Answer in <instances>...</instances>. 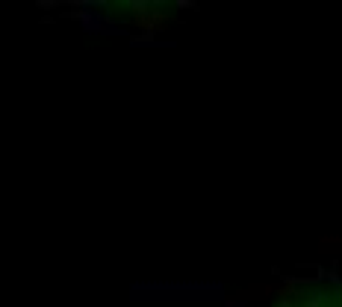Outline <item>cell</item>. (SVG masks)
<instances>
[{"mask_svg": "<svg viewBox=\"0 0 342 307\" xmlns=\"http://www.w3.org/2000/svg\"><path fill=\"white\" fill-rule=\"evenodd\" d=\"M136 301H224V286L218 281H136L130 286Z\"/></svg>", "mask_w": 342, "mask_h": 307, "instance_id": "cell-1", "label": "cell"}, {"mask_svg": "<svg viewBox=\"0 0 342 307\" xmlns=\"http://www.w3.org/2000/svg\"><path fill=\"white\" fill-rule=\"evenodd\" d=\"M62 18H74L86 33H115L112 21L106 18V12H92V9H68L62 12Z\"/></svg>", "mask_w": 342, "mask_h": 307, "instance_id": "cell-2", "label": "cell"}, {"mask_svg": "<svg viewBox=\"0 0 342 307\" xmlns=\"http://www.w3.org/2000/svg\"><path fill=\"white\" fill-rule=\"evenodd\" d=\"M171 21V15H165V12H142V15H133V24L142 27V33H159L165 30V24Z\"/></svg>", "mask_w": 342, "mask_h": 307, "instance_id": "cell-3", "label": "cell"}, {"mask_svg": "<svg viewBox=\"0 0 342 307\" xmlns=\"http://www.w3.org/2000/svg\"><path fill=\"white\" fill-rule=\"evenodd\" d=\"M130 45H133V47H139V45H159V39H156L153 33H142V35H133V39H130Z\"/></svg>", "mask_w": 342, "mask_h": 307, "instance_id": "cell-4", "label": "cell"}, {"mask_svg": "<svg viewBox=\"0 0 342 307\" xmlns=\"http://www.w3.org/2000/svg\"><path fill=\"white\" fill-rule=\"evenodd\" d=\"M127 6H130L133 12H136V15H142V12H151V9H153V3H148V0H130Z\"/></svg>", "mask_w": 342, "mask_h": 307, "instance_id": "cell-5", "label": "cell"}, {"mask_svg": "<svg viewBox=\"0 0 342 307\" xmlns=\"http://www.w3.org/2000/svg\"><path fill=\"white\" fill-rule=\"evenodd\" d=\"M318 245H321V251H330V245H342V239L339 236H321Z\"/></svg>", "mask_w": 342, "mask_h": 307, "instance_id": "cell-6", "label": "cell"}, {"mask_svg": "<svg viewBox=\"0 0 342 307\" xmlns=\"http://www.w3.org/2000/svg\"><path fill=\"white\" fill-rule=\"evenodd\" d=\"M325 281H330L336 290L342 286V278H339V272H336V269H328V272H325Z\"/></svg>", "mask_w": 342, "mask_h": 307, "instance_id": "cell-7", "label": "cell"}, {"mask_svg": "<svg viewBox=\"0 0 342 307\" xmlns=\"http://www.w3.org/2000/svg\"><path fill=\"white\" fill-rule=\"evenodd\" d=\"M224 307H245V298H224Z\"/></svg>", "mask_w": 342, "mask_h": 307, "instance_id": "cell-8", "label": "cell"}, {"mask_svg": "<svg viewBox=\"0 0 342 307\" xmlns=\"http://www.w3.org/2000/svg\"><path fill=\"white\" fill-rule=\"evenodd\" d=\"M56 6H62L59 0H38V9H56Z\"/></svg>", "mask_w": 342, "mask_h": 307, "instance_id": "cell-9", "label": "cell"}, {"mask_svg": "<svg viewBox=\"0 0 342 307\" xmlns=\"http://www.w3.org/2000/svg\"><path fill=\"white\" fill-rule=\"evenodd\" d=\"M277 295H280V298H292V295H298L292 290V286H280V290H277Z\"/></svg>", "mask_w": 342, "mask_h": 307, "instance_id": "cell-10", "label": "cell"}, {"mask_svg": "<svg viewBox=\"0 0 342 307\" xmlns=\"http://www.w3.org/2000/svg\"><path fill=\"white\" fill-rule=\"evenodd\" d=\"M177 9H198V3H192V0H177Z\"/></svg>", "mask_w": 342, "mask_h": 307, "instance_id": "cell-11", "label": "cell"}]
</instances>
